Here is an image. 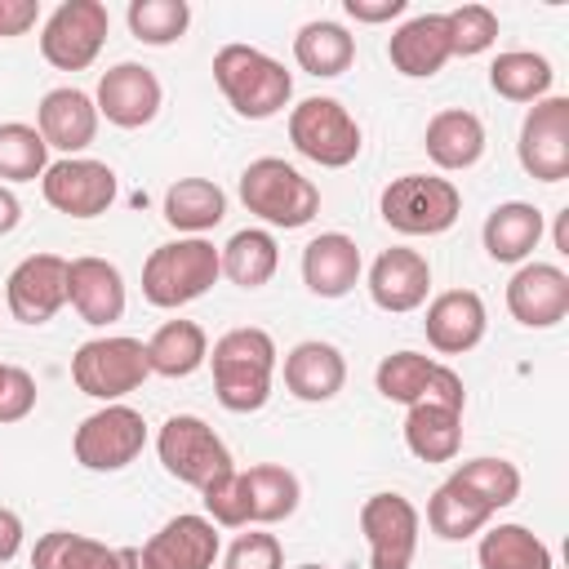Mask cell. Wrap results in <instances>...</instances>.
Returning <instances> with one entry per match:
<instances>
[{
    "label": "cell",
    "instance_id": "19",
    "mask_svg": "<svg viewBox=\"0 0 569 569\" xmlns=\"http://www.w3.org/2000/svg\"><path fill=\"white\" fill-rule=\"evenodd\" d=\"M98 120L102 116H98L93 98L84 89H76V84L49 89L40 98V107H36V129H40L44 147H53L62 156H80L98 138Z\"/></svg>",
    "mask_w": 569,
    "mask_h": 569
},
{
    "label": "cell",
    "instance_id": "5",
    "mask_svg": "<svg viewBox=\"0 0 569 569\" xmlns=\"http://www.w3.org/2000/svg\"><path fill=\"white\" fill-rule=\"evenodd\" d=\"M147 378H151V369H147V342H138L129 333L89 338L71 356V382L89 400H102V405H120Z\"/></svg>",
    "mask_w": 569,
    "mask_h": 569
},
{
    "label": "cell",
    "instance_id": "20",
    "mask_svg": "<svg viewBox=\"0 0 569 569\" xmlns=\"http://www.w3.org/2000/svg\"><path fill=\"white\" fill-rule=\"evenodd\" d=\"M67 302L76 307V316L93 329L111 325L124 316V276L116 262L107 258H71L67 262Z\"/></svg>",
    "mask_w": 569,
    "mask_h": 569
},
{
    "label": "cell",
    "instance_id": "48",
    "mask_svg": "<svg viewBox=\"0 0 569 569\" xmlns=\"http://www.w3.org/2000/svg\"><path fill=\"white\" fill-rule=\"evenodd\" d=\"M18 222H22V204H18V196L9 187H0V236H9Z\"/></svg>",
    "mask_w": 569,
    "mask_h": 569
},
{
    "label": "cell",
    "instance_id": "14",
    "mask_svg": "<svg viewBox=\"0 0 569 569\" xmlns=\"http://www.w3.org/2000/svg\"><path fill=\"white\" fill-rule=\"evenodd\" d=\"M4 302L18 325H49L67 307V258L31 253L4 280Z\"/></svg>",
    "mask_w": 569,
    "mask_h": 569
},
{
    "label": "cell",
    "instance_id": "32",
    "mask_svg": "<svg viewBox=\"0 0 569 569\" xmlns=\"http://www.w3.org/2000/svg\"><path fill=\"white\" fill-rule=\"evenodd\" d=\"M31 569H120V547L71 529H49L31 547Z\"/></svg>",
    "mask_w": 569,
    "mask_h": 569
},
{
    "label": "cell",
    "instance_id": "10",
    "mask_svg": "<svg viewBox=\"0 0 569 569\" xmlns=\"http://www.w3.org/2000/svg\"><path fill=\"white\" fill-rule=\"evenodd\" d=\"M142 445L147 422L133 405H102L71 436V453L84 471H124L142 453Z\"/></svg>",
    "mask_w": 569,
    "mask_h": 569
},
{
    "label": "cell",
    "instance_id": "16",
    "mask_svg": "<svg viewBox=\"0 0 569 569\" xmlns=\"http://www.w3.org/2000/svg\"><path fill=\"white\" fill-rule=\"evenodd\" d=\"M507 311L525 329H551L569 316V276L556 262H520L507 280Z\"/></svg>",
    "mask_w": 569,
    "mask_h": 569
},
{
    "label": "cell",
    "instance_id": "3",
    "mask_svg": "<svg viewBox=\"0 0 569 569\" xmlns=\"http://www.w3.org/2000/svg\"><path fill=\"white\" fill-rule=\"evenodd\" d=\"M222 276L218 262V244L204 236H178L169 244H156L142 262V298L151 307H187L196 298H204Z\"/></svg>",
    "mask_w": 569,
    "mask_h": 569
},
{
    "label": "cell",
    "instance_id": "51",
    "mask_svg": "<svg viewBox=\"0 0 569 569\" xmlns=\"http://www.w3.org/2000/svg\"><path fill=\"white\" fill-rule=\"evenodd\" d=\"M298 569H325V565H298Z\"/></svg>",
    "mask_w": 569,
    "mask_h": 569
},
{
    "label": "cell",
    "instance_id": "25",
    "mask_svg": "<svg viewBox=\"0 0 569 569\" xmlns=\"http://www.w3.org/2000/svg\"><path fill=\"white\" fill-rule=\"evenodd\" d=\"M547 222H542V209L529 204V200H502L489 209L485 227H480V240H485V253L493 262H529V253L538 249Z\"/></svg>",
    "mask_w": 569,
    "mask_h": 569
},
{
    "label": "cell",
    "instance_id": "31",
    "mask_svg": "<svg viewBox=\"0 0 569 569\" xmlns=\"http://www.w3.org/2000/svg\"><path fill=\"white\" fill-rule=\"evenodd\" d=\"M218 262H222V276L240 289H262L276 267H280V249H276V236L262 231V227H244L236 231L222 249H218Z\"/></svg>",
    "mask_w": 569,
    "mask_h": 569
},
{
    "label": "cell",
    "instance_id": "33",
    "mask_svg": "<svg viewBox=\"0 0 569 569\" xmlns=\"http://www.w3.org/2000/svg\"><path fill=\"white\" fill-rule=\"evenodd\" d=\"M551 62L533 49H507L489 62V89L507 102H542L551 93Z\"/></svg>",
    "mask_w": 569,
    "mask_h": 569
},
{
    "label": "cell",
    "instance_id": "43",
    "mask_svg": "<svg viewBox=\"0 0 569 569\" xmlns=\"http://www.w3.org/2000/svg\"><path fill=\"white\" fill-rule=\"evenodd\" d=\"M227 569H284V556H280V542L276 533H240L231 547H227Z\"/></svg>",
    "mask_w": 569,
    "mask_h": 569
},
{
    "label": "cell",
    "instance_id": "13",
    "mask_svg": "<svg viewBox=\"0 0 569 569\" xmlns=\"http://www.w3.org/2000/svg\"><path fill=\"white\" fill-rule=\"evenodd\" d=\"M40 191L67 218H98L116 200V169L89 156H62L44 169Z\"/></svg>",
    "mask_w": 569,
    "mask_h": 569
},
{
    "label": "cell",
    "instance_id": "35",
    "mask_svg": "<svg viewBox=\"0 0 569 569\" xmlns=\"http://www.w3.org/2000/svg\"><path fill=\"white\" fill-rule=\"evenodd\" d=\"M476 560L480 569H551V547L525 525H493L480 529Z\"/></svg>",
    "mask_w": 569,
    "mask_h": 569
},
{
    "label": "cell",
    "instance_id": "29",
    "mask_svg": "<svg viewBox=\"0 0 569 569\" xmlns=\"http://www.w3.org/2000/svg\"><path fill=\"white\" fill-rule=\"evenodd\" d=\"M209 360V338L196 320H164L147 338V369L160 378H191Z\"/></svg>",
    "mask_w": 569,
    "mask_h": 569
},
{
    "label": "cell",
    "instance_id": "11",
    "mask_svg": "<svg viewBox=\"0 0 569 569\" xmlns=\"http://www.w3.org/2000/svg\"><path fill=\"white\" fill-rule=\"evenodd\" d=\"M516 156H520V169L538 182L569 178V98L547 93L542 102L525 111Z\"/></svg>",
    "mask_w": 569,
    "mask_h": 569
},
{
    "label": "cell",
    "instance_id": "24",
    "mask_svg": "<svg viewBox=\"0 0 569 569\" xmlns=\"http://www.w3.org/2000/svg\"><path fill=\"white\" fill-rule=\"evenodd\" d=\"M347 382V360L333 342H320V338H307L298 347H289L284 356V387L293 400H307V405H325L342 391Z\"/></svg>",
    "mask_w": 569,
    "mask_h": 569
},
{
    "label": "cell",
    "instance_id": "45",
    "mask_svg": "<svg viewBox=\"0 0 569 569\" xmlns=\"http://www.w3.org/2000/svg\"><path fill=\"white\" fill-rule=\"evenodd\" d=\"M40 22V0H0V36H27Z\"/></svg>",
    "mask_w": 569,
    "mask_h": 569
},
{
    "label": "cell",
    "instance_id": "52",
    "mask_svg": "<svg viewBox=\"0 0 569 569\" xmlns=\"http://www.w3.org/2000/svg\"><path fill=\"white\" fill-rule=\"evenodd\" d=\"M0 373H4V365H0Z\"/></svg>",
    "mask_w": 569,
    "mask_h": 569
},
{
    "label": "cell",
    "instance_id": "50",
    "mask_svg": "<svg viewBox=\"0 0 569 569\" xmlns=\"http://www.w3.org/2000/svg\"><path fill=\"white\" fill-rule=\"evenodd\" d=\"M120 569H151L142 547H120Z\"/></svg>",
    "mask_w": 569,
    "mask_h": 569
},
{
    "label": "cell",
    "instance_id": "28",
    "mask_svg": "<svg viewBox=\"0 0 569 569\" xmlns=\"http://www.w3.org/2000/svg\"><path fill=\"white\" fill-rule=\"evenodd\" d=\"M293 62L307 71V76H342L351 62H356V36L333 22V18H316V22H302L298 36H293Z\"/></svg>",
    "mask_w": 569,
    "mask_h": 569
},
{
    "label": "cell",
    "instance_id": "7",
    "mask_svg": "<svg viewBox=\"0 0 569 569\" xmlns=\"http://www.w3.org/2000/svg\"><path fill=\"white\" fill-rule=\"evenodd\" d=\"M289 142L302 160L320 169H347L360 156L365 133L338 98H302L289 111Z\"/></svg>",
    "mask_w": 569,
    "mask_h": 569
},
{
    "label": "cell",
    "instance_id": "37",
    "mask_svg": "<svg viewBox=\"0 0 569 569\" xmlns=\"http://www.w3.org/2000/svg\"><path fill=\"white\" fill-rule=\"evenodd\" d=\"M436 365H440V360H431V356H422V351H391V356L378 360V369H373V387H378L382 400L409 409V405L422 400V391H427Z\"/></svg>",
    "mask_w": 569,
    "mask_h": 569
},
{
    "label": "cell",
    "instance_id": "18",
    "mask_svg": "<svg viewBox=\"0 0 569 569\" xmlns=\"http://www.w3.org/2000/svg\"><path fill=\"white\" fill-rule=\"evenodd\" d=\"M431 293V262L418 253V249H382L369 267V298L373 307L391 311V316H405V311H418Z\"/></svg>",
    "mask_w": 569,
    "mask_h": 569
},
{
    "label": "cell",
    "instance_id": "39",
    "mask_svg": "<svg viewBox=\"0 0 569 569\" xmlns=\"http://www.w3.org/2000/svg\"><path fill=\"white\" fill-rule=\"evenodd\" d=\"M49 169V147L36 124L4 120L0 124V178L4 182H36Z\"/></svg>",
    "mask_w": 569,
    "mask_h": 569
},
{
    "label": "cell",
    "instance_id": "22",
    "mask_svg": "<svg viewBox=\"0 0 569 569\" xmlns=\"http://www.w3.org/2000/svg\"><path fill=\"white\" fill-rule=\"evenodd\" d=\"M387 58L400 76L409 80H427L436 76L449 58H453V44H449V22L445 13H418L409 22H400L387 40Z\"/></svg>",
    "mask_w": 569,
    "mask_h": 569
},
{
    "label": "cell",
    "instance_id": "38",
    "mask_svg": "<svg viewBox=\"0 0 569 569\" xmlns=\"http://www.w3.org/2000/svg\"><path fill=\"white\" fill-rule=\"evenodd\" d=\"M485 525H489V511L471 493H462L453 480H445L427 502V529L445 542H462V538L480 533Z\"/></svg>",
    "mask_w": 569,
    "mask_h": 569
},
{
    "label": "cell",
    "instance_id": "40",
    "mask_svg": "<svg viewBox=\"0 0 569 569\" xmlns=\"http://www.w3.org/2000/svg\"><path fill=\"white\" fill-rule=\"evenodd\" d=\"M124 18H129L133 40L164 49V44H173V40L187 36V27H191V4H187V0H129V13H124Z\"/></svg>",
    "mask_w": 569,
    "mask_h": 569
},
{
    "label": "cell",
    "instance_id": "15",
    "mask_svg": "<svg viewBox=\"0 0 569 569\" xmlns=\"http://www.w3.org/2000/svg\"><path fill=\"white\" fill-rule=\"evenodd\" d=\"M160 102H164V89L156 80L151 67L142 62H116L102 71L98 80V93H93V107L98 116H107V124L116 129H142L160 116Z\"/></svg>",
    "mask_w": 569,
    "mask_h": 569
},
{
    "label": "cell",
    "instance_id": "41",
    "mask_svg": "<svg viewBox=\"0 0 569 569\" xmlns=\"http://www.w3.org/2000/svg\"><path fill=\"white\" fill-rule=\"evenodd\" d=\"M445 22H449L453 58H476V53H485V49L498 40V13H493L489 4H462V9H449Z\"/></svg>",
    "mask_w": 569,
    "mask_h": 569
},
{
    "label": "cell",
    "instance_id": "12",
    "mask_svg": "<svg viewBox=\"0 0 569 569\" xmlns=\"http://www.w3.org/2000/svg\"><path fill=\"white\" fill-rule=\"evenodd\" d=\"M418 529H422V516L405 493H369L360 507L369 569H409L418 551Z\"/></svg>",
    "mask_w": 569,
    "mask_h": 569
},
{
    "label": "cell",
    "instance_id": "36",
    "mask_svg": "<svg viewBox=\"0 0 569 569\" xmlns=\"http://www.w3.org/2000/svg\"><path fill=\"white\" fill-rule=\"evenodd\" d=\"M462 493H471L489 516L511 507L520 498V467L507 462V458H471V462H458L453 476H449Z\"/></svg>",
    "mask_w": 569,
    "mask_h": 569
},
{
    "label": "cell",
    "instance_id": "42",
    "mask_svg": "<svg viewBox=\"0 0 569 569\" xmlns=\"http://www.w3.org/2000/svg\"><path fill=\"white\" fill-rule=\"evenodd\" d=\"M200 498H204V511H209L213 525H222V529H244V525H249V489H244V471L231 467L227 476H218L213 485H204Z\"/></svg>",
    "mask_w": 569,
    "mask_h": 569
},
{
    "label": "cell",
    "instance_id": "4",
    "mask_svg": "<svg viewBox=\"0 0 569 569\" xmlns=\"http://www.w3.org/2000/svg\"><path fill=\"white\" fill-rule=\"evenodd\" d=\"M240 200L267 227H307L320 213V187L280 156H258L240 173Z\"/></svg>",
    "mask_w": 569,
    "mask_h": 569
},
{
    "label": "cell",
    "instance_id": "2",
    "mask_svg": "<svg viewBox=\"0 0 569 569\" xmlns=\"http://www.w3.org/2000/svg\"><path fill=\"white\" fill-rule=\"evenodd\" d=\"M213 84L222 89L231 111L244 120H271L293 98V76L284 71V62H276L271 53L240 44V40H231L213 53Z\"/></svg>",
    "mask_w": 569,
    "mask_h": 569
},
{
    "label": "cell",
    "instance_id": "34",
    "mask_svg": "<svg viewBox=\"0 0 569 569\" xmlns=\"http://www.w3.org/2000/svg\"><path fill=\"white\" fill-rule=\"evenodd\" d=\"M244 489H249V525H276L289 520L298 511L302 485L289 467L280 462H258L244 471Z\"/></svg>",
    "mask_w": 569,
    "mask_h": 569
},
{
    "label": "cell",
    "instance_id": "6",
    "mask_svg": "<svg viewBox=\"0 0 569 569\" xmlns=\"http://www.w3.org/2000/svg\"><path fill=\"white\" fill-rule=\"evenodd\" d=\"M378 213L391 231L400 236H440L458 222L462 213V196L449 178L436 173H400L382 187L378 196Z\"/></svg>",
    "mask_w": 569,
    "mask_h": 569
},
{
    "label": "cell",
    "instance_id": "44",
    "mask_svg": "<svg viewBox=\"0 0 569 569\" xmlns=\"http://www.w3.org/2000/svg\"><path fill=\"white\" fill-rule=\"evenodd\" d=\"M31 409H36V378L22 365H4V373H0V427L22 422Z\"/></svg>",
    "mask_w": 569,
    "mask_h": 569
},
{
    "label": "cell",
    "instance_id": "27",
    "mask_svg": "<svg viewBox=\"0 0 569 569\" xmlns=\"http://www.w3.org/2000/svg\"><path fill=\"white\" fill-rule=\"evenodd\" d=\"M405 445L422 462H453L462 449V409L418 400L405 413Z\"/></svg>",
    "mask_w": 569,
    "mask_h": 569
},
{
    "label": "cell",
    "instance_id": "17",
    "mask_svg": "<svg viewBox=\"0 0 569 569\" xmlns=\"http://www.w3.org/2000/svg\"><path fill=\"white\" fill-rule=\"evenodd\" d=\"M222 551V538H218V525L209 516H173L164 520L147 542H142V556L151 569H213Z\"/></svg>",
    "mask_w": 569,
    "mask_h": 569
},
{
    "label": "cell",
    "instance_id": "23",
    "mask_svg": "<svg viewBox=\"0 0 569 569\" xmlns=\"http://www.w3.org/2000/svg\"><path fill=\"white\" fill-rule=\"evenodd\" d=\"M360 280V249L342 231H320L302 249V284L316 298H347Z\"/></svg>",
    "mask_w": 569,
    "mask_h": 569
},
{
    "label": "cell",
    "instance_id": "8",
    "mask_svg": "<svg viewBox=\"0 0 569 569\" xmlns=\"http://www.w3.org/2000/svg\"><path fill=\"white\" fill-rule=\"evenodd\" d=\"M156 453L164 462V471L191 489L213 485L218 476L231 471V449L222 445V436L196 418V413H173L164 418V427L156 431Z\"/></svg>",
    "mask_w": 569,
    "mask_h": 569
},
{
    "label": "cell",
    "instance_id": "30",
    "mask_svg": "<svg viewBox=\"0 0 569 569\" xmlns=\"http://www.w3.org/2000/svg\"><path fill=\"white\" fill-rule=\"evenodd\" d=\"M227 218V191L209 178H178L164 191V222L187 236H204Z\"/></svg>",
    "mask_w": 569,
    "mask_h": 569
},
{
    "label": "cell",
    "instance_id": "26",
    "mask_svg": "<svg viewBox=\"0 0 569 569\" xmlns=\"http://www.w3.org/2000/svg\"><path fill=\"white\" fill-rule=\"evenodd\" d=\"M422 147L431 156L436 169H471L480 156H485V124L476 111H462V107H445L427 120V133H422Z\"/></svg>",
    "mask_w": 569,
    "mask_h": 569
},
{
    "label": "cell",
    "instance_id": "9",
    "mask_svg": "<svg viewBox=\"0 0 569 569\" xmlns=\"http://www.w3.org/2000/svg\"><path fill=\"white\" fill-rule=\"evenodd\" d=\"M111 31V13L102 0H62L40 27V53L58 71H84Z\"/></svg>",
    "mask_w": 569,
    "mask_h": 569
},
{
    "label": "cell",
    "instance_id": "46",
    "mask_svg": "<svg viewBox=\"0 0 569 569\" xmlns=\"http://www.w3.org/2000/svg\"><path fill=\"white\" fill-rule=\"evenodd\" d=\"M342 9H347V18H356V22H391V18H400L409 4H405V0H342Z\"/></svg>",
    "mask_w": 569,
    "mask_h": 569
},
{
    "label": "cell",
    "instance_id": "47",
    "mask_svg": "<svg viewBox=\"0 0 569 569\" xmlns=\"http://www.w3.org/2000/svg\"><path fill=\"white\" fill-rule=\"evenodd\" d=\"M18 551H22V520L18 511L0 507V565H9Z\"/></svg>",
    "mask_w": 569,
    "mask_h": 569
},
{
    "label": "cell",
    "instance_id": "1",
    "mask_svg": "<svg viewBox=\"0 0 569 569\" xmlns=\"http://www.w3.org/2000/svg\"><path fill=\"white\" fill-rule=\"evenodd\" d=\"M276 338L267 329L240 325L227 329L213 342V396L231 413H258L271 400V378H276Z\"/></svg>",
    "mask_w": 569,
    "mask_h": 569
},
{
    "label": "cell",
    "instance_id": "21",
    "mask_svg": "<svg viewBox=\"0 0 569 569\" xmlns=\"http://www.w3.org/2000/svg\"><path fill=\"white\" fill-rule=\"evenodd\" d=\"M485 325H489V316H485V302H480L476 289H445V293H436L427 302V320H422L427 342L440 356L471 351L485 338Z\"/></svg>",
    "mask_w": 569,
    "mask_h": 569
},
{
    "label": "cell",
    "instance_id": "49",
    "mask_svg": "<svg viewBox=\"0 0 569 569\" xmlns=\"http://www.w3.org/2000/svg\"><path fill=\"white\" fill-rule=\"evenodd\" d=\"M551 240H556V253H565V258H569V209H560V213H556Z\"/></svg>",
    "mask_w": 569,
    "mask_h": 569
}]
</instances>
